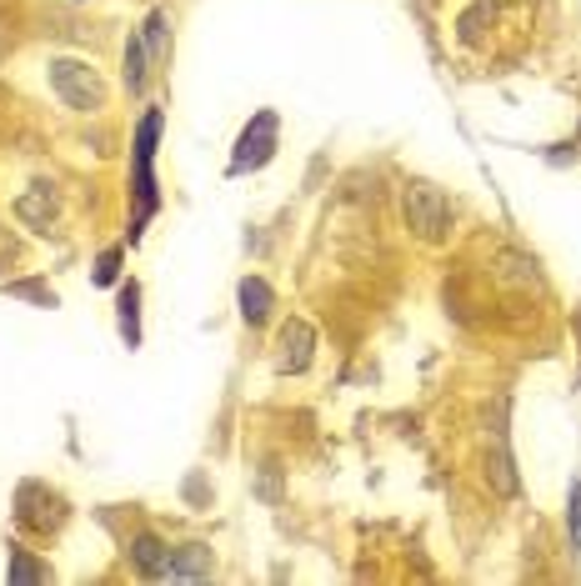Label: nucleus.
I'll return each instance as SVG.
<instances>
[{"label":"nucleus","mask_w":581,"mask_h":586,"mask_svg":"<svg viewBox=\"0 0 581 586\" xmlns=\"http://www.w3.org/2000/svg\"><path fill=\"white\" fill-rule=\"evenodd\" d=\"M116 271H121V251H101V260H96V286H116Z\"/></svg>","instance_id":"aec40b11"},{"label":"nucleus","mask_w":581,"mask_h":586,"mask_svg":"<svg viewBox=\"0 0 581 586\" xmlns=\"http://www.w3.org/2000/svg\"><path fill=\"white\" fill-rule=\"evenodd\" d=\"M241 316H245V326H261L266 316H271V306H276V296H271V286L261 281V276H245L241 281Z\"/></svg>","instance_id":"9d476101"},{"label":"nucleus","mask_w":581,"mask_h":586,"mask_svg":"<svg viewBox=\"0 0 581 586\" xmlns=\"http://www.w3.org/2000/svg\"><path fill=\"white\" fill-rule=\"evenodd\" d=\"M15 521H21L26 532H61L65 501L46 482H21L15 486Z\"/></svg>","instance_id":"20e7f679"},{"label":"nucleus","mask_w":581,"mask_h":586,"mask_svg":"<svg viewBox=\"0 0 581 586\" xmlns=\"http://www.w3.org/2000/svg\"><path fill=\"white\" fill-rule=\"evenodd\" d=\"M166 36H170V15H166V11H151V15H146V30H141L146 51H151V65H166V61H170Z\"/></svg>","instance_id":"f8f14e48"},{"label":"nucleus","mask_w":581,"mask_h":586,"mask_svg":"<svg viewBox=\"0 0 581 586\" xmlns=\"http://www.w3.org/2000/svg\"><path fill=\"white\" fill-rule=\"evenodd\" d=\"M121 336H126L130 346H141V286H136V281L121 286Z\"/></svg>","instance_id":"ddd939ff"},{"label":"nucleus","mask_w":581,"mask_h":586,"mask_svg":"<svg viewBox=\"0 0 581 586\" xmlns=\"http://www.w3.org/2000/svg\"><path fill=\"white\" fill-rule=\"evenodd\" d=\"M5 576H11V582H51V566H40L30 551L11 547V566H5Z\"/></svg>","instance_id":"dca6fc26"},{"label":"nucleus","mask_w":581,"mask_h":586,"mask_svg":"<svg viewBox=\"0 0 581 586\" xmlns=\"http://www.w3.org/2000/svg\"><path fill=\"white\" fill-rule=\"evenodd\" d=\"M491 26H496V5H491V0H477V5H471V11H462V21H456V30H462L466 46H477V40L487 36Z\"/></svg>","instance_id":"4468645a"},{"label":"nucleus","mask_w":581,"mask_h":586,"mask_svg":"<svg viewBox=\"0 0 581 586\" xmlns=\"http://www.w3.org/2000/svg\"><path fill=\"white\" fill-rule=\"evenodd\" d=\"M155 141H161V111H146L141 126H136V151H130V161H136V201H141V211H136V221H130V241H141L146 221L155 216V206H161V195H155Z\"/></svg>","instance_id":"f257e3e1"},{"label":"nucleus","mask_w":581,"mask_h":586,"mask_svg":"<svg viewBox=\"0 0 581 586\" xmlns=\"http://www.w3.org/2000/svg\"><path fill=\"white\" fill-rule=\"evenodd\" d=\"M261 496H271L276 501V467H266V476H261Z\"/></svg>","instance_id":"4be33fe9"},{"label":"nucleus","mask_w":581,"mask_h":586,"mask_svg":"<svg viewBox=\"0 0 581 586\" xmlns=\"http://www.w3.org/2000/svg\"><path fill=\"white\" fill-rule=\"evenodd\" d=\"M311 356H316V331H311V321L291 316L281 326V341H276V366H281L286 377H301L311 366Z\"/></svg>","instance_id":"423d86ee"},{"label":"nucleus","mask_w":581,"mask_h":586,"mask_svg":"<svg viewBox=\"0 0 581 586\" xmlns=\"http://www.w3.org/2000/svg\"><path fill=\"white\" fill-rule=\"evenodd\" d=\"M51 86L71 111H101L105 105V86L86 61H51Z\"/></svg>","instance_id":"7ed1b4c3"},{"label":"nucleus","mask_w":581,"mask_h":586,"mask_svg":"<svg viewBox=\"0 0 581 586\" xmlns=\"http://www.w3.org/2000/svg\"><path fill=\"white\" fill-rule=\"evenodd\" d=\"M130 557H136V566H141V576H151V582H166L170 576V551L161 536L141 532L136 542H130Z\"/></svg>","instance_id":"1a4fd4ad"},{"label":"nucleus","mask_w":581,"mask_h":586,"mask_svg":"<svg viewBox=\"0 0 581 586\" xmlns=\"http://www.w3.org/2000/svg\"><path fill=\"white\" fill-rule=\"evenodd\" d=\"M567 536H571V551H581V482H571L567 492Z\"/></svg>","instance_id":"a211bd4d"},{"label":"nucleus","mask_w":581,"mask_h":586,"mask_svg":"<svg viewBox=\"0 0 581 586\" xmlns=\"http://www.w3.org/2000/svg\"><path fill=\"white\" fill-rule=\"evenodd\" d=\"M401 211H406V226H412L421 241H446V231H452V201H446V191H437L431 181L401 186Z\"/></svg>","instance_id":"f03ea898"},{"label":"nucleus","mask_w":581,"mask_h":586,"mask_svg":"<svg viewBox=\"0 0 581 586\" xmlns=\"http://www.w3.org/2000/svg\"><path fill=\"white\" fill-rule=\"evenodd\" d=\"M15 126H21V101H15V95L0 86V145L15 136Z\"/></svg>","instance_id":"f3484780"},{"label":"nucleus","mask_w":581,"mask_h":586,"mask_svg":"<svg viewBox=\"0 0 581 586\" xmlns=\"http://www.w3.org/2000/svg\"><path fill=\"white\" fill-rule=\"evenodd\" d=\"M271 156H276V111H261V116L241 130V141H236L231 176H245V170H261Z\"/></svg>","instance_id":"39448f33"},{"label":"nucleus","mask_w":581,"mask_h":586,"mask_svg":"<svg viewBox=\"0 0 581 586\" xmlns=\"http://www.w3.org/2000/svg\"><path fill=\"white\" fill-rule=\"evenodd\" d=\"M11 296H26V301H36V306H55V291L51 286H40V281H11Z\"/></svg>","instance_id":"6ab92c4d"},{"label":"nucleus","mask_w":581,"mask_h":586,"mask_svg":"<svg viewBox=\"0 0 581 586\" xmlns=\"http://www.w3.org/2000/svg\"><path fill=\"white\" fill-rule=\"evenodd\" d=\"M15 256H21V246H15V235L5 231V226H0V271H5V266H11Z\"/></svg>","instance_id":"412c9836"},{"label":"nucleus","mask_w":581,"mask_h":586,"mask_svg":"<svg viewBox=\"0 0 581 586\" xmlns=\"http://www.w3.org/2000/svg\"><path fill=\"white\" fill-rule=\"evenodd\" d=\"M146 65H151V51H146L141 30H136V36L126 40V71H121V76H126V91H130V95L146 91Z\"/></svg>","instance_id":"9b49d317"},{"label":"nucleus","mask_w":581,"mask_h":586,"mask_svg":"<svg viewBox=\"0 0 581 586\" xmlns=\"http://www.w3.org/2000/svg\"><path fill=\"white\" fill-rule=\"evenodd\" d=\"M211 572H216V557H211V547L191 542V547L170 551V576H166V582H211Z\"/></svg>","instance_id":"6e6552de"},{"label":"nucleus","mask_w":581,"mask_h":586,"mask_svg":"<svg viewBox=\"0 0 581 586\" xmlns=\"http://www.w3.org/2000/svg\"><path fill=\"white\" fill-rule=\"evenodd\" d=\"M487 482L496 486V496H517V467H511V456H506V446H496V451L487 456Z\"/></svg>","instance_id":"2eb2a0df"},{"label":"nucleus","mask_w":581,"mask_h":586,"mask_svg":"<svg viewBox=\"0 0 581 586\" xmlns=\"http://www.w3.org/2000/svg\"><path fill=\"white\" fill-rule=\"evenodd\" d=\"M15 216L30 226V231H51L61 221V195H55L51 181H36L21 201H15Z\"/></svg>","instance_id":"0eeeda50"}]
</instances>
